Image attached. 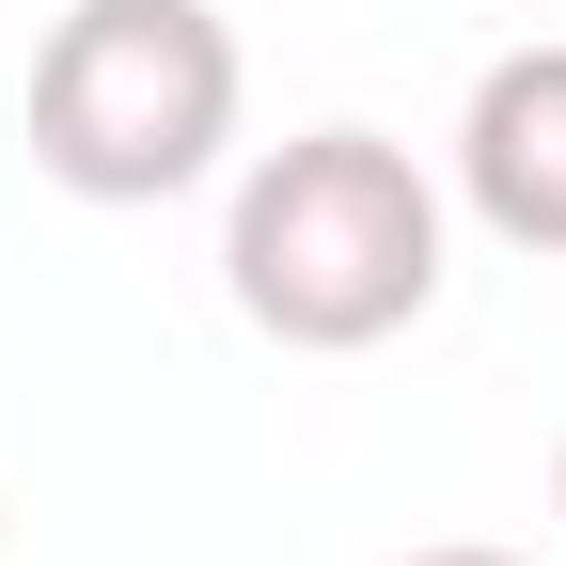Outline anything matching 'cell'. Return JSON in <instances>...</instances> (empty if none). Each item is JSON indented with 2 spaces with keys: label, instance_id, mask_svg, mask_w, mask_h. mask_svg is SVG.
I'll return each instance as SVG.
<instances>
[{
  "label": "cell",
  "instance_id": "obj_1",
  "mask_svg": "<svg viewBox=\"0 0 566 566\" xmlns=\"http://www.w3.org/2000/svg\"><path fill=\"white\" fill-rule=\"evenodd\" d=\"M441 252H457L441 174H424L409 142H378V126L268 142L237 174V205H221V300L268 346H300V363H363V346L424 331Z\"/></svg>",
  "mask_w": 566,
  "mask_h": 566
},
{
  "label": "cell",
  "instance_id": "obj_2",
  "mask_svg": "<svg viewBox=\"0 0 566 566\" xmlns=\"http://www.w3.org/2000/svg\"><path fill=\"white\" fill-rule=\"evenodd\" d=\"M252 63L221 0H80L32 48V174L80 205H174L237 158Z\"/></svg>",
  "mask_w": 566,
  "mask_h": 566
},
{
  "label": "cell",
  "instance_id": "obj_3",
  "mask_svg": "<svg viewBox=\"0 0 566 566\" xmlns=\"http://www.w3.org/2000/svg\"><path fill=\"white\" fill-rule=\"evenodd\" d=\"M457 205H472L504 252L566 268V32L504 48V63L472 80V111H457Z\"/></svg>",
  "mask_w": 566,
  "mask_h": 566
},
{
  "label": "cell",
  "instance_id": "obj_4",
  "mask_svg": "<svg viewBox=\"0 0 566 566\" xmlns=\"http://www.w3.org/2000/svg\"><path fill=\"white\" fill-rule=\"evenodd\" d=\"M394 566H535V551H472V535H457V551H394Z\"/></svg>",
  "mask_w": 566,
  "mask_h": 566
},
{
  "label": "cell",
  "instance_id": "obj_5",
  "mask_svg": "<svg viewBox=\"0 0 566 566\" xmlns=\"http://www.w3.org/2000/svg\"><path fill=\"white\" fill-rule=\"evenodd\" d=\"M551 520H566V441H551Z\"/></svg>",
  "mask_w": 566,
  "mask_h": 566
}]
</instances>
